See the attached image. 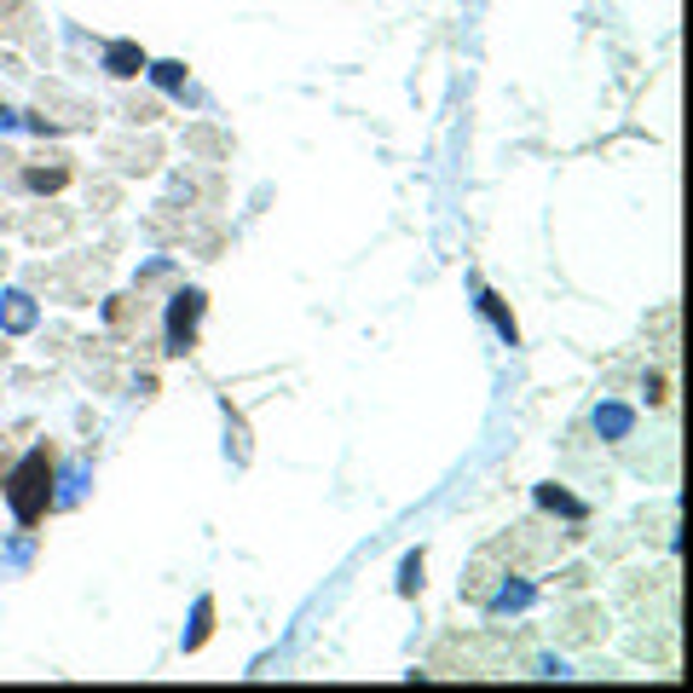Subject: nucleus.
<instances>
[{"mask_svg": "<svg viewBox=\"0 0 693 693\" xmlns=\"http://www.w3.org/2000/svg\"><path fill=\"white\" fill-rule=\"evenodd\" d=\"M23 186H30L35 197H53V191L70 186V168H64V162H53V168H23Z\"/></svg>", "mask_w": 693, "mask_h": 693, "instance_id": "10", "label": "nucleus"}, {"mask_svg": "<svg viewBox=\"0 0 693 693\" xmlns=\"http://www.w3.org/2000/svg\"><path fill=\"white\" fill-rule=\"evenodd\" d=\"M532 497H537V508H549V515H560V521H589V503L573 497L567 485H555V480H549V485H537Z\"/></svg>", "mask_w": 693, "mask_h": 693, "instance_id": "6", "label": "nucleus"}, {"mask_svg": "<svg viewBox=\"0 0 693 693\" xmlns=\"http://www.w3.org/2000/svg\"><path fill=\"white\" fill-rule=\"evenodd\" d=\"M214 636V596H197L191 601V630H186V653H197L202 641Z\"/></svg>", "mask_w": 693, "mask_h": 693, "instance_id": "9", "label": "nucleus"}, {"mask_svg": "<svg viewBox=\"0 0 693 693\" xmlns=\"http://www.w3.org/2000/svg\"><path fill=\"white\" fill-rule=\"evenodd\" d=\"M532 601H537V584H532V578H508L497 596L485 601V612H492V619H503V612H526Z\"/></svg>", "mask_w": 693, "mask_h": 693, "instance_id": "8", "label": "nucleus"}, {"mask_svg": "<svg viewBox=\"0 0 693 693\" xmlns=\"http://www.w3.org/2000/svg\"><path fill=\"white\" fill-rule=\"evenodd\" d=\"M145 46L139 41H105V75H116V82H134V75H145Z\"/></svg>", "mask_w": 693, "mask_h": 693, "instance_id": "5", "label": "nucleus"}, {"mask_svg": "<svg viewBox=\"0 0 693 693\" xmlns=\"http://www.w3.org/2000/svg\"><path fill=\"white\" fill-rule=\"evenodd\" d=\"M59 462H53V451L46 445H35V451H23V462L12 469V480H7V503H12V521L18 526H35V521H46V508L59 503Z\"/></svg>", "mask_w": 693, "mask_h": 693, "instance_id": "1", "label": "nucleus"}, {"mask_svg": "<svg viewBox=\"0 0 693 693\" xmlns=\"http://www.w3.org/2000/svg\"><path fill=\"white\" fill-rule=\"evenodd\" d=\"M35 324H41L35 295H23V290H7V295H0V329H7V336H30Z\"/></svg>", "mask_w": 693, "mask_h": 693, "instance_id": "4", "label": "nucleus"}, {"mask_svg": "<svg viewBox=\"0 0 693 693\" xmlns=\"http://www.w3.org/2000/svg\"><path fill=\"white\" fill-rule=\"evenodd\" d=\"M596 433H601V440H630V433H636V410L619 405V399H601L596 405Z\"/></svg>", "mask_w": 693, "mask_h": 693, "instance_id": "7", "label": "nucleus"}, {"mask_svg": "<svg viewBox=\"0 0 693 693\" xmlns=\"http://www.w3.org/2000/svg\"><path fill=\"white\" fill-rule=\"evenodd\" d=\"M18 127H23V116H18V111H7V105H0V134H18Z\"/></svg>", "mask_w": 693, "mask_h": 693, "instance_id": "14", "label": "nucleus"}, {"mask_svg": "<svg viewBox=\"0 0 693 693\" xmlns=\"http://www.w3.org/2000/svg\"><path fill=\"white\" fill-rule=\"evenodd\" d=\"M474 306H480V318L492 324L508 347H521V324H515V313H508V301H503L497 290H485L480 277H474Z\"/></svg>", "mask_w": 693, "mask_h": 693, "instance_id": "3", "label": "nucleus"}, {"mask_svg": "<svg viewBox=\"0 0 693 693\" xmlns=\"http://www.w3.org/2000/svg\"><path fill=\"white\" fill-rule=\"evenodd\" d=\"M399 596H405V601H410V596H422V549L399 560Z\"/></svg>", "mask_w": 693, "mask_h": 693, "instance_id": "12", "label": "nucleus"}, {"mask_svg": "<svg viewBox=\"0 0 693 693\" xmlns=\"http://www.w3.org/2000/svg\"><path fill=\"white\" fill-rule=\"evenodd\" d=\"M202 313H209V295H202V290H179V295L168 301V313H162V347H168L174 358H186V353L197 347Z\"/></svg>", "mask_w": 693, "mask_h": 693, "instance_id": "2", "label": "nucleus"}, {"mask_svg": "<svg viewBox=\"0 0 693 693\" xmlns=\"http://www.w3.org/2000/svg\"><path fill=\"white\" fill-rule=\"evenodd\" d=\"M537 676H573V671H567V659L549 653V659H537Z\"/></svg>", "mask_w": 693, "mask_h": 693, "instance_id": "13", "label": "nucleus"}, {"mask_svg": "<svg viewBox=\"0 0 693 693\" xmlns=\"http://www.w3.org/2000/svg\"><path fill=\"white\" fill-rule=\"evenodd\" d=\"M145 75L157 82L162 93H186V64L179 59H162V64H145Z\"/></svg>", "mask_w": 693, "mask_h": 693, "instance_id": "11", "label": "nucleus"}]
</instances>
